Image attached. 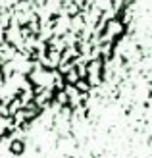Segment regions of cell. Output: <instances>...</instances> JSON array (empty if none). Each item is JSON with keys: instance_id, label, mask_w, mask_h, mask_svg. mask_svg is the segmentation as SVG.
<instances>
[{"instance_id": "obj_1", "label": "cell", "mask_w": 152, "mask_h": 158, "mask_svg": "<svg viewBox=\"0 0 152 158\" xmlns=\"http://www.w3.org/2000/svg\"><path fill=\"white\" fill-rule=\"evenodd\" d=\"M21 148H23V145L18 143V141H14V143H12V151H14L15 154H19V152H21Z\"/></svg>"}]
</instances>
